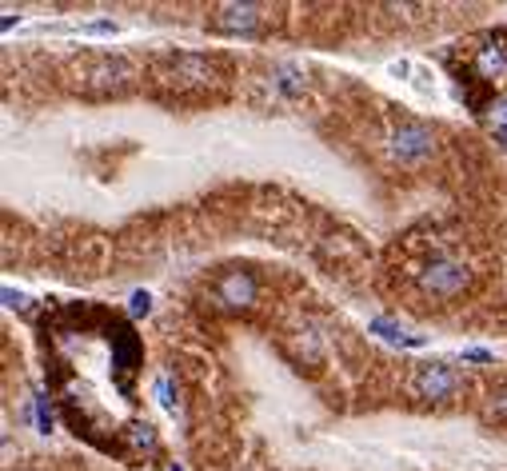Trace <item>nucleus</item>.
Returning <instances> with one entry per match:
<instances>
[{"label": "nucleus", "instance_id": "obj_21", "mask_svg": "<svg viewBox=\"0 0 507 471\" xmlns=\"http://www.w3.org/2000/svg\"><path fill=\"white\" fill-rule=\"evenodd\" d=\"M4 299H8V307H24V296L13 292V288H4Z\"/></svg>", "mask_w": 507, "mask_h": 471}, {"label": "nucleus", "instance_id": "obj_14", "mask_svg": "<svg viewBox=\"0 0 507 471\" xmlns=\"http://www.w3.org/2000/svg\"><path fill=\"white\" fill-rule=\"evenodd\" d=\"M156 400L165 412H176V388H172V375H160L156 380Z\"/></svg>", "mask_w": 507, "mask_h": 471}, {"label": "nucleus", "instance_id": "obj_19", "mask_svg": "<svg viewBox=\"0 0 507 471\" xmlns=\"http://www.w3.org/2000/svg\"><path fill=\"white\" fill-rule=\"evenodd\" d=\"M463 356H468V359H476V364H492V352H487V348H468V352H463Z\"/></svg>", "mask_w": 507, "mask_h": 471}, {"label": "nucleus", "instance_id": "obj_7", "mask_svg": "<svg viewBox=\"0 0 507 471\" xmlns=\"http://www.w3.org/2000/svg\"><path fill=\"white\" fill-rule=\"evenodd\" d=\"M264 24V8L260 4H220L212 13V32H224V37H236V32H256Z\"/></svg>", "mask_w": 507, "mask_h": 471}, {"label": "nucleus", "instance_id": "obj_17", "mask_svg": "<svg viewBox=\"0 0 507 471\" xmlns=\"http://www.w3.org/2000/svg\"><path fill=\"white\" fill-rule=\"evenodd\" d=\"M37 427L40 432H53V416H48V408H45V400H37Z\"/></svg>", "mask_w": 507, "mask_h": 471}, {"label": "nucleus", "instance_id": "obj_6", "mask_svg": "<svg viewBox=\"0 0 507 471\" xmlns=\"http://www.w3.org/2000/svg\"><path fill=\"white\" fill-rule=\"evenodd\" d=\"M216 304L220 307H228V312H244V307H252L256 304V280H252V272H240V268H232L224 272V276L216 280Z\"/></svg>", "mask_w": 507, "mask_h": 471}, {"label": "nucleus", "instance_id": "obj_16", "mask_svg": "<svg viewBox=\"0 0 507 471\" xmlns=\"http://www.w3.org/2000/svg\"><path fill=\"white\" fill-rule=\"evenodd\" d=\"M84 37H116V24L113 21H97V24H84Z\"/></svg>", "mask_w": 507, "mask_h": 471}, {"label": "nucleus", "instance_id": "obj_8", "mask_svg": "<svg viewBox=\"0 0 507 471\" xmlns=\"http://www.w3.org/2000/svg\"><path fill=\"white\" fill-rule=\"evenodd\" d=\"M471 68H476L479 80L495 84L507 76V45L503 40H487L484 48H476V56H471Z\"/></svg>", "mask_w": 507, "mask_h": 471}, {"label": "nucleus", "instance_id": "obj_2", "mask_svg": "<svg viewBox=\"0 0 507 471\" xmlns=\"http://www.w3.org/2000/svg\"><path fill=\"white\" fill-rule=\"evenodd\" d=\"M411 391H416L419 400H432V404H448L463 391V380L460 372H455L452 364H444V359H432V364H419L416 375H411Z\"/></svg>", "mask_w": 507, "mask_h": 471}, {"label": "nucleus", "instance_id": "obj_15", "mask_svg": "<svg viewBox=\"0 0 507 471\" xmlns=\"http://www.w3.org/2000/svg\"><path fill=\"white\" fill-rule=\"evenodd\" d=\"M128 312H132V315H148L152 312V296L148 292H132V299H128Z\"/></svg>", "mask_w": 507, "mask_h": 471}, {"label": "nucleus", "instance_id": "obj_10", "mask_svg": "<svg viewBox=\"0 0 507 471\" xmlns=\"http://www.w3.org/2000/svg\"><path fill=\"white\" fill-rule=\"evenodd\" d=\"M368 328L376 332L380 340H388V344H395V348H424V336H408V332L400 328V324H392V320H384V315H376Z\"/></svg>", "mask_w": 507, "mask_h": 471}, {"label": "nucleus", "instance_id": "obj_18", "mask_svg": "<svg viewBox=\"0 0 507 471\" xmlns=\"http://www.w3.org/2000/svg\"><path fill=\"white\" fill-rule=\"evenodd\" d=\"M492 412L495 416H507V388H495L492 391Z\"/></svg>", "mask_w": 507, "mask_h": 471}, {"label": "nucleus", "instance_id": "obj_1", "mask_svg": "<svg viewBox=\"0 0 507 471\" xmlns=\"http://www.w3.org/2000/svg\"><path fill=\"white\" fill-rule=\"evenodd\" d=\"M468 284H471V268L463 260H455V256H435L432 264L419 268V288H424V296L455 299Z\"/></svg>", "mask_w": 507, "mask_h": 471}, {"label": "nucleus", "instance_id": "obj_20", "mask_svg": "<svg viewBox=\"0 0 507 471\" xmlns=\"http://www.w3.org/2000/svg\"><path fill=\"white\" fill-rule=\"evenodd\" d=\"M388 72H392V76H411V64H408V60H395Z\"/></svg>", "mask_w": 507, "mask_h": 471}, {"label": "nucleus", "instance_id": "obj_9", "mask_svg": "<svg viewBox=\"0 0 507 471\" xmlns=\"http://www.w3.org/2000/svg\"><path fill=\"white\" fill-rule=\"evenodd\" d=\"M113 364H116V372H136V367H140V340L132 336V332L128 328H116L113 336Z\"/></svg>", "mask_w": 507, "mask_h": 471}, {"label": "nucleus", "instance_id": "obj_12", "mask_svg": "<svg viewBox=\"0 0 507 471\" xmlns=\"http://www.w3.org/2000/svg\"><path fill=\"white\" fill-rule=\"evenodd\" d=\"M484 120H487V128H492L500 140H507V97L503 100H492V105L484 108Z\"/></svg>", "mask_w": 507, "mask_h": 471}, {"label": "nucleus", "instance_id": "obj_11", "mask_svg": "<svg viewBox=\"0 0 507 471\" xmlns=\"http://www.w3.org/2000/svg\"><path fill=\"white\" fill-rule=\"evenodd\" d=\"M272 88L283 92V97H300V92L308 88V80L296 64H276L272 68Z\"/></svg>", "mask_w": 507, "mask_h": 471}, {"label": "nucleus", "instance_id": "obj_5", "mask_svg": "<svg viewBox=\"0 0 507 471\" xmlns=\"http://www.w3.org/2000/svg\"><path fill=\"white\" fill-rule=\"evenodd\" d=\"M160 80L172 84V88H204V84H212V60L196 53H180L165 64Z\"/></svg>", "mask_w": 507, "mask_h": 471}, {"label": "nucleus", "instance_id": "obj_13", "mask_svg": "<svg viewBox=\"0 0 507 471\" xmlns=\"http://www.w3.org/2000/svg\"><path fill=\"white\" fill-rule=\"evenodd\" d=\"M128 440H132L136 448H148V451H156V432H152L148 424H132V427H128Z\"/></svg>", "mask_w": 507, "mask_h": 471}, {"label": "nucleus", "instance_id": "obj_4", "mask_svg": "<svg viewBox=\"0 0 507 471\" xmlns=\"http://www.w3.org/2000/svg\"><path fill=\"white\" fill-rule=\"evenodd\" d=\"M80 76H84V88L89 92H120L136 76V68L128 64L124 56H97Z\"/></svg>", "mask_w": 507, "mask_h": 471}, {"label": "nucleus", "instance_id": "obj_3", "mask_svg": "<svg viewBox=\"0 0 507 471\" xmlns=\"http://www.w3.org/2000/svg\"><path fill=\"white\" fill-rule=\"evenodd\" d=\"M432 144H435V136H432V128H427L424 120H400V124L392 128V136H388V148H392V156L400 160V164H416V160H424L427 152H432Z\"/></svg>", "mask_w": 507, "mask_h": 471}]
</instances>
